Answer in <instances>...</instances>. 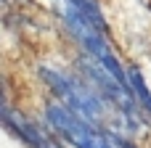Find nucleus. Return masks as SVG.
<instances>
[{"label":"nucleus","instance_id":"nucleus-4","mask_svg":"<svg viewBox=\"0 0 151 148\" xmlns=\"http://www.w3.org/2000/svg\"><path fill=\"white\" fill-rule=\"evenodd\" d=\"M130 87H133L138 103L151 114V90H149V85H146V79H143V74L138 69H130Z\"/></svg>","mask_w":151,"mask_h":148},{"label":"nucleus","instance_id":"nucleus-2","mask_svg":"<svg viewBox=\"0 0 151 148\" xmlns=\"http://www.w3.org/2000/svg\"><path fill=\"white\" fill-rule=\"evenodd\" d=\"M45 119L48 124L74 148H122L117 143V138H109L104 132H98V124L88 122L85 117H80L77 111H72L69 106L58 103H48L45 109Z\"/></svg>","mask_w":151,"mask_h":148},{"label":"nucleus","instance_id":"nucleus-1","mask_svg":"<svg viewBox=\"0 0 151 148\" xmlns=\"http://www.w3.org/2000/svg\"><path fill=\"white\" fill-rule=\"evenodd\" d=\"M40 79L50 87V93L64 103L69 106L72 111H77L80 117H85L88 122L93 124H101L104 119V101L98 93H93L85 82L74 79L72 74L66 71H58V69H50V66H40Z\"/></svg>","mask_w":151,"mask_h":148},{"label":"nucleus","instance_id":"nucleus-3","mask_svg":"<svg viewBox=\"0 0 151 148\" xmlns=\"http://www.w3.org/2000/svg\"><path fill=\"white\" fill-rule=\"evenodd\" d=\"M3 122H5V127L19 138V140H24L29 148H61L48 132H42L35 122H29V119H24L21 114H16V111H11L8 106L3 109Z\"/></svg>","mask_w":151,"mask_h":148}]
</instances>
